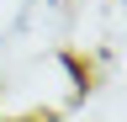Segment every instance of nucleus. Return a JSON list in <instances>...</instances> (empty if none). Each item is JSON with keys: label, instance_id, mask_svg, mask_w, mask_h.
<instances>
[]
</instances>
